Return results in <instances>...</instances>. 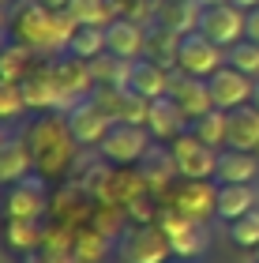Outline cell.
Segmentation results:
<instances>
[{
	"instance_id": "60d3db41",
	"label": "cell",
	"mask_w": 259,
	"mask_h": 263,
	"mask_svg": "<svg viewBox=\"0 0 259 263\" xmlns=\"http://www.w3.org/2000/svg\"><path fill=\"white\" fill-rule=\"evenodd\" d=\"M4 45H8V42H4V30H0V49H4Z\"/></svg>"
},
{
	"instance_id": "4fadbf2b",
	"label": "cell",
	"mask_w": 259,
	"mask_h": 263,
	"mask_svg": "<svg viewBox=\"0 0 259 263\" xmlns=\"http://www.w3.org/2000/svg\"><path fill=\"white\" fill-rule=\"evenodd\" d=\"M173 207L181 214H188V218L207 222L210 214H214V207H218V188L210 181H184L173 192Z\"/></svg>"
},
{
	"instance_id": "f35d334b",
	"label": "cell",
	"mask_w": 259,
	"mask_h": 263,
	"mask_svg": "<svg viewBox=\"0 0 259 263\" xmlns=\"http://www.w3.org/2000/svg\"><path fill=\"white\" fill-rule=\"evenodd\" d=\"M11 136H8V132H4V121H0V147H4V143H8Z\"/></svg>"
},
{
	"instance_id": "d6a6232c",
	"label": "cell",
	"mask_w": 259,
	"mask_h": 263,
	"mask_svg": "<svg viewBox=\"0 0 259 263\" xmlns=\"http://www.w3.org/2000/svg\"><path fill=\"white\" fill-rule=\"evenodd\" d=\"M27 113V102H23L19 83H4L0 79V121H15V117Z\"/></svg>"
},
{
	"instance_id": "74e56055",
	"label": "cell",
	"mask_w": 259,
	"mask_h": 263,
	"mask_svg": "<svg viewBox=\"0 0 259 263\" xmlns=\"http://www.w3.org/2000/svg\"><path fill=\"white\" fill-rule=\"evenodd\" d=\"M252 105L259 109V79H255V90H252Z\"/></svg>"
},
{
	"instance_id": "2e32d148",
	"label": "cell",
	"mask_w": 259,
	"mask_h": 263,
	"mask_svg": "<svg viewBox=\"0 0 259 263\" xmlns=\"http://www.w3.org/2000/svg\"><path fill=\"white\" fill-rule=\"evenodd\" d=\"M147 132L154 139H169V143L188 132V117L181 113V105H176L169 94L166 98H154L147 105Z\"/></svg>"
},
{
	"instance_id": "ac0fdd59",
	"label": "cell",
	"mask_w": 259,
	"mask_h": 263,
	"mask_svg": "<svg viewBox=\"0 0 259 263\" xmlns=\"http://www.w3.org/2000/svg\"><path fill=\"white\" fill-rule=\"evenodd\" d=\"M255 177H259V158L248 151H218V173H214V181L218 184H255Z\"/></svg>"
},
{
	"instance_id": "484cf974",
	"label": "cell",
	"mask_w": 259,
	"mask_h": 263,
	"mask_svg": "<svg viewBox=\"0 0 259 263\" xmlns=\"http://www.w3.org/2000/svg\"><path fill=\"white\" fill-rule=\"evenodd\" d=\"M4 241L19 252H30L45 241V230L38 226V218H4Z\"/></svg>"
},
{
	"instance_id": "7c38bea8",
	"label": "cell",
	"mask_w": 259,
	"mask_h": 263,
	"mask_svg": "<svg viewBox=\"0 0 259 263\" xmlns=\"http://www.w3.org/2000/svg\"><path fill=\"white\" fill-rule=\"evenodd\" d=\"M143 49H147V30L139 27L135 19L116 15L109 27H105V53L121 57V61H139Z\"/></svg>"
},
{
	"instance_id": "3957f363",
	"label": "cell",
	"mask_w": 259,
	"mask_h": 263,
	"mask_svg": "<svg viewBox=\"0 0 259 263\" xmlns=\"http://www.w3.org/2000/svg\"><path fill=\"white\" fill-rule=\"evenodd\" d=\"M150 132L143 124H124V121H116L109 128V136H105L98 143V154L109 165H135V162H143L147 158V151H150Z\"/></svg>"
},
{
	"instance_id": "f546056e",
	"label": "cell",
	"mask_w": 259,
	"mask_h": 263,
	"mask_svg": "<svg viewBox=\"0 0 259 263\" xmlns=\"http://www.w3.org/2000/svg\"><path fill=\"white\" fill-rule=\"evenodd\" d=\"M105 248H109V233H102L98 226H87V230L75 233L72 252H75V263H98L105 256Z\"/></svg>"
},
{
	"instance_id": "1f68e13d",
	"label": "cell",
	"mask_w": 259,
	"mask_h": 263,
	"mask_svg": "<svg viewBox=\"0 0 259 263\" xmlns=\"http://www.w3.org/2000/svg\"><path fill=\"white\" fill-rule=\"evenodd\" d=\"M226 64H233L237 71H244V76H252L259 79V45L255 42H237V45H229L226 49Z\"/></svg>"
},
{
	"instance_id": "e575fe53",
	"label": "cell",
	"mask_w": 259,
	"mask_h": 263,
	"mask_svg": "<svg viewBox=\"0 0 259 263\" xmlns=\"http://www.w3.org/2000/svg\"><path fill=\"white\" fill-rule=\"evenodd\" d=\"M42 8H49V11H68V4H72V0H38Z\"/></svg>"
},
{
	"instance_id": "277c9868",
	"label": "cell",
	"mask_w": 259,
	"mask_h": 263,
	"mask_svg": "<svg viewBox=\"0 0 259 263\" xmlns=\"http://www.w3.org/2000/svg\"><path fill=\"white\" fill-rule=\"evenodd\" d=\"M169 154H173L176 173H181L184 181H214V173H218V151L207 147L203 139H195L192 132L176 136L169 143Z\"/></svg>"
},
{
	"instance_id": "836d02e7",
	"label": "cell",
	"mask_w": 259,
	"mask_h": 263,
	"mask_svg": "<svg viewBox=\"0 0 259 263\" xmlns=\"http://www.w3.org/2000/svg\"><path fill=\"white\" fill-rule=\"evenodd\" d=\"M244 38L259 45V8H252V11H248V34H244Z\"/></svg>"
},
{
	"instance_id": "b9f144b4",
	"label": "cell",
	"mask_w": 259,
	"mask_h": 263,
	"mask_svg": "<svg viewBox=\"0 0 259 263\" xmlns=\"http://www.w3.org/2000/svg\"><path fill=\"white\" fill-rule=\"evenodd\" d=\"M169 263H188V259H169Z\"/></svg>"
},
{
	"instance_id": "cb8c5ba5",
	"label": "cell",
	"mask_w": 259,
	"mask_h": 263,
	"mask_svg": "<svg viewBox=\"0 0 259 263\" xmlns=\"http://www.w3.org/2000/svg\"><path fill=\"white\" fill-rule=\"evenodd\" d=\"M226 121H229L226 109H207V113H199L195 121H188V132H192L195 139H203L207 147L226 151Z\"/></svg>"
},
{
	"instance_id": "d6986e66",
	"label": "cell",
	"mask_w": 259,
	"mask_h": 263,
	"mask_svg": "<svg viewBox=\"0 0 259 263\" xmlns=\"http://www.w3.org/2000/svg\"><path fill=\"white\" fill-rule=\"evenodd\" d=\"M199 19H203V4L199 0H158V8H154V23H166L176 34L199 30Z\"/></svg>"
},
{
	"instance_id": "ffe728a7",
	"label": "cell",
	"mask_w": 259,
	"mask_h": 263,
	"mask_svg": "<svg viewBox=\"0 0 259 263\" xmlns=\"http://www.w3.org/2000/svg\"><path fill=\"white\" fill-rule=\"evenodd\" d=\"M19 90H23L27 109H61V90H56V79H53L49 64L42 71H30V76L19 83Z\"/></svg>"
},
{
	"instance_id": "9a60e30c",
	"label": "cell",
	"mask_w": 259,
	"mask_h": 263,
	"mask_svg": "<svg viewBox=\"0 0 259 263\" xmlns=\"http://www.w3.org/2000/svg\"><path fill=\"white\" fill-rule=\"evenodd\" d=\"M173 87V71L154 64L150 57H139V61L132 64V83H128V90H135L139 98L154 102V98H166Z\"/></svg>"
},
{
	"instance_id": "44dd1931",
	"label": "cell",
	"mask_w": 259,
	"mask_h": 263,
	"mask_svg": "<svg viewBox=\"0 0 259 263\" xmlns=\"http://www.w3.org/2000/svg\"><path fill=\"white\" fill-rule=\"evenodd\" d=\"M34 170V154L27 139H8L0 147V184H15L23 177H30Z\"/></svg>"
},
{
	"instance_id": "6da1fadb",
	"label": "cell",
	"mask_w": 259,
	"mask_h": 263,
	"mask_svg": "<svg viewBox=\"0 0 259 263\" xmlns=\"http://www.w3.org/2000/svg\"><path fill=\"white\" fill-rule=\"evenodd\" d=\"M11 30L23 45L42 53H68V42L75 34V19L68 11H49L38 0H19L11 11Z\"/></svg>"
},
{
	"instance_id": "5b68a950",
	"label": "cell",
	"mask_w": 259,
	"mask_h": 263,
	"mask_svg": "<svg viewBox=\"0 0 259 263\" xmlns=\"http://www.w3.org/2000/svg\"><path fill=\"white\" fill-rule=\"evenodd\" d=\"M158 226L166 230L169 237V248L176 259H195L207 252V226L199 218H188V214H181L176 207H166L158 214Z\"/></svg>"
},
{
	"instance_id": "52a82bcc",
	"label": "cell",
	"mask_w": 259,
	"mask_h": 263,
	"mask_svg": "<svg viewBox=\"0 0 259 263\" xmlns=\"http://www.w3.org/2000/svg\"><path fill=\"white\" fill-rule=\"evenodd\" d=\"M226 64V49L214 45L203 30H192L181 38V53H176V68L184 76H195V79H210L214 71Z\"/></svg>"
},
{
	"instance_id": "83f0119b",
	"label": "cell",
	"mask_w": 259,
	"mask_h": 263,
	"mask_svg": "<svg viewBox=\"0 0 259 263\" xmlns=\"http://www.w3.org/2000/svg\"><path fill=\"white\" fill-rule=\"evenodd\" d=\"M68 53L87 61V64L105 57V27H75L72 42H68Z\"/></svg>"
},
{
	"instance_id": "ab89813d",
	"label": "cell",
	"mask_w": 259,
	"mask_h": 263,
	"mask_svg": "<svg viewBox=\"0 0 259 263\" xmlns=\"http://www.w3.org/2000/svg\"><path fill=\"white\" fill-rule=\"evenodd\" d=\"M8 23H11V15H4V8H0V30H4Z\"/></svg>"
},
{
	"instance_id": "5bb4252c",
	"label": "cell",
	"mask_w": 259,
	"mask_h": 263,
	"mask_svg": "<svg viewBox=\"0 0 259 263\" xmlns=\"http://www.w3.org/2000/svg\"><path fill=\"white\" fill-rule=\"evenodd\" d=\"M226 147L259 154V109H255L252 102L241 105V109H229V121H226Z\"/></svg>"
},
{
	"instance_id": "ba28073f",
	"label": "cell",
	"mask_w": 259,
	"mask_h": 263,
	"mask_svg": "<svg viewBox=\"0 0 259 263\" xmlns=\"http://www.w3.org/2000/svg\"><path fill=\"white\" fill-rule=\"evenodd\" d=\"M199 30H203L214 45L229 49V45L244 42V34H248V11L237 8V4H214V8H203Z\"/></svg>"
},
{
	"instance_id": "603a6c76",
	"label": "cell",
	"mask_w": 259,
	"mask_h": 263,
	"mask_svg": "<svg viewBox=\"0 0 259 263\" xmlns=\"http://www.w3.org/2000/svg\"><path fill=\"white\" fill-rule=\"evenodd\" d=\"M252 207H255V188L252 184H218V207H214L218 218L237 222Z\"/></svg>"
},
{
	"instance_id": "7a4b0ae2",
	"label": "cell",
	"mask_w": 259,
	"mask_h": 263,
	"mask_svg": "<svg viewBox=\"0 0 259 263\" xmlns=\"http://www.w3.org/2000/svg\"><path fill=\"white\" fill-rule=\"evenodd\" d=\"M27 143L34 154V170L42 177H64L72 170V158L79 147L72 128H68V117H56V113H45L42 121H34L27 132Z\"/></svg>"
},
{
	"instance_id": "7402d4cb",
	"label": "cell",
	"mask_w": 259,
	"mask_h": 263,
	"mask_svg": "<svg viewBox=\"0 0 259 263\" xmlns=\"http://www.w3.org/2000/svg\"><path fill=\"white\" fill-rule=\"evenodd\" d=\"M181 38H184V34L169 30L166 23H150V27H147V49H143V57H150V61L162 64V68H173L176 64V53H181Z\"/></svg>"
},
{
	"instance_id": "7bdbcfd3",
	"label": "cell",
	"mask_w": 259,
	"mask_h": 263,
	"mask_svg": "<svg viewBox=\"0 0 259 263\" xmlns=\"http://www.w3.org/2000/svg\"><path fill=\"white\" fill-rule=\"evenodd\" d=\"M4 4H8V0H0V8H4Z\"/></svg>"
},
{
	"instance_id": "ee69618b",
	"label": "cell",
	"mask_w": 259,
	"mask_h": 263,
	"mask_svg": "<svg viewBox=\"0 0 259 263\" xmlns=\"http://www.w3.org/2000/svg\"><path fill=\"white\" fill-rule=\"evenodd\" d=\"M255 252H259V248H255Z\"/></svg>"
},
{
	"instance_id": "9c48e42d",
	"label": "cell",
	"mask_w": 259,
	"mask_h": 263,
	"mask_svg": "<svg viewBox=\"0 0 259 263\" xmlns=\"http://www.w3.org/2000/svg\"><path fill=\"white\" fill-rule=\"evenodd\" d=\"M64 117H68V128H72V136H75L79 147H98V143L109 136V128L116 124L113 117L102 109V102H98V98H83V102H75Z\"/></svg>"
},
{
	"instance_id": "f1b7e54d",
	"label": "cell",
	"mask_w": 259,
	"mask_h": 263,
	"mask_svg": "<svg viewBox=\"0 0 259 263\" xmlns=\"http://www.w3.org/2000/svg\"><path fill=\"white\" fill-rule=\"evenodd\" d=\"M173 173H176L173 154L158 151V147H150V151H147V158H143V170H139L143 184H147V188H162V184H169V177H173Z\"/></svg>"
},
{
	"instance_id": "d4e9b609",
	"label": "cell",
	"mask_w": 259,
	"mask_h": 263,
	"mask_svg": "<svg viewBox=\"0 0 259 263\" xmlns=\"http://www.w3.org/2000/svg\"><path fill=\"white\" fill-rule=\"evenodd\" d=\"M68 15L75 19V27H109L116 11H113V0H72Z\"/></svg>"
},
{
	"instance_id": "8992f818",
	"label": "cell",
	"mask_w": 259,
	"mask_h": 263,
	"mask_svg": "<svg viewBox=\"0 0 259 263\" xmlns=\"http://www.w3.org/2000/svg\"><path fill=\"white\" fill-rule=\"evenodd\" d=\"M169 256H173L169 237L154 222H139L121 237V259L124 263H169Z\"/></svg>"
},
{
	"instance_id": "4dcf8cb0",
	"label": "cell",
	"mask_w": 259,
	"mask_h": 263,
	"mask_svg": "<svg viewBox=\"0 0 259 263\" xmlns=\"http://www.w3.org/2000/svg\"><path fill=\"white\" fill-rule=\"evenodd\" d=\"M229 241L237 248H259V203L237 222H229Z\"/></svg>"
},
{
	"instance_id": "e0dca14e",
	"label": "cell",
	"mask_w": 259,
	"mask_h": 263,
	"mask_svg": "<svg viewBox=\"0 0 259 263\" xmlns=\"http://www.w3.org/2000/svg\"><path fill=\"white\" fill-rule=\"evenodd\" d=\"M169 98L181 105V113L188 117V121H195L199 113L214 109V102H210V87L207 79H195V76H173V87H169Z\"/></svg>"
},
{
	"instance_id": "30bf717a",
	"label": "cell",
	"mask_w": 259,
	"mask_h": 263,
	"mask_svg": "<svg viewBox=\"0 0 259 263\" xmlns=\"http://www.w3.org/2000/svg\"><path fill=\"white\" fill-rule=\"evenodd\" d=\"M210 87V102H214V109H241V105L252 102V90H255V79L244 76V71H237L233 64H222L214 76L207 79Z\"/></svg>"
},
{
	"instance_id": "4316f807",
	"label": "cell",
	"mask_w": 259,
	"mask_h": 263,
	"mask_svg": "<svg viewBox=\"0 0 259 263\" xmlns=\"http://www.w3.org/2000/svg\"><path fill=\"white\" fill-rule=\"evenodd\" d=\"M30 45H23V42H11L0 49V79L4 83H23L30 76Z\"/></svg>"
},
{
	"instance_id": "8d00e7d4",
	"label": "cell",
	"mask_w": 259,
	"mask_h": 263,
	"mask_svg": "<svg viewBox=\"0 0 259 263\" xmlns=\"http://www.w3.org/2000/svg\"><path fill=\"white\" fill-rule=\"evenodd\" d=\"M203 8H214V4H229V0H199Z\"/></svg>"
},
{
	"instance_id": "d590c367",
	"label": "cell",
	"mask_w": 259,
	"mask_h": 263,
	"mask_svg": "<svg viewBox=\"0 0 259 263\" xmlns=\"http://www.w3.org/2000/svg\"><path fill=\"white\" fill-rule=\"evenodd\" d=\"M229 4H237V8H244V11H252V8H259V0H229Z\"/></svg>"
},
{
	"instance_id": "8fae6325",
	"label": "cell",
	"mask_w": 259,
	"mask_h": 263,
	"mask_svg": "<svg viewBox=\"0 0 259 263\" xmlns=\"http://www.w3.org/2000/svg\"><path fill=\"white\" fill-rule=\"evenodd\" d=\"M49 199H45L42 177H23V181L8 184L4 196V218H42Z\"/></svg>"
}]
</instances>
